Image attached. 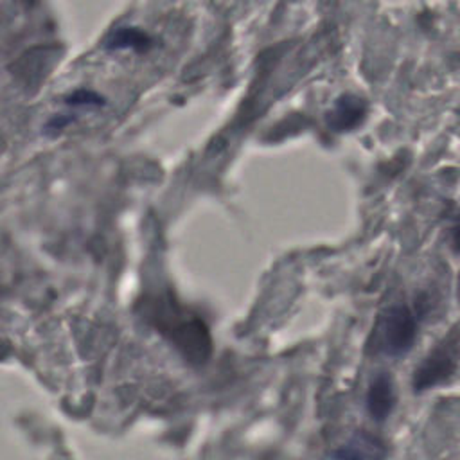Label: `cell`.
I'll return each mask as SVG.
<instances>
[{"instance_id": "3957f363", "label": "cell", "mask_w": 460, "mask_h": 460, "mask_svg": "<svg viewBox=\"0 0 460 460\" xmlns=\"http://www.w3.org/2000/svg\"><path fill=\"white\" fill-rule=\"evenodd\" d=\"M417 314L406 304H392L379 318V347L390 358L404 356L417 338Z\"/></svg>"}, {"instance_id": "5b68a950", "label": "cell", "mask_w": 460, "mask_h": 460, "mask_svg": "<svg viewBox=\"0 0 460 460\" xmlns=\"http://www.w3.org/2000/svg\"><path fill=\"white\" fill-rule=\"evenodd\" d=\"M336 460H383L385 446L374 435L367 431H356L347 442H343L334 453Z\"/></svg>"}, {"instance_id": "277c9868", "label": "cell", "mask_w": 460, "mask_h": 460, "mask_svg": "<svg viewBox=\"0 0 460 460\" xmlns=\"http://www.w3.org/2000/svg\"><path fill=\"white\" fill-rule=\"evenodd\" d=\"M365 406L374 420L383 422L385 419H388L395 406V386L390 372L381 370L372 377L367 390Z\"/></svg>"}, {"instance_id": "8992f818", "label": "cell", "mask_w": 460, "mask_h": 460, "mask_svg": "<svg viewBox=\"0 0 460 460\" xmlns=\"http://www.w3.org/2000/svg\"><path fill=\"white\" fill-rule=\"evenodd\" d=\"M65 102L70 106H90V104H101V97L88 90H75L68 97H65Z\"/></svg>"}, {"instance_id": "6da1fadb", "label": "cell", "mask_w": 460, "mask_h": 460, "mask_svg": "<svg viewBox=\"0 0 460 460\" xmlns=\"http://www.w3.org/2000/svg\"><path fill=\"white\" fill-rule=\"evenodd\" d=\"M144 313L151 325H155L185 359L194 365L208 359L212 350L210 332L198 314L178 305L171 296L149 300L144 305Z\"/></svg>"}, {"instance_id": "7a4b0ae2", "label": "cell", "mask_w": 460, "mask_h": 460, "mask_svg": "<svg viewBox=\"0 0 460 460\" xmlns=\"http://www.w3.org/2000/svg\"><path fill=\"white\" fill-rule=\"evenodd\" d=\"M458 367V331L451 329L419 363L413 372L411 385L415 392H424L433 386L444 385L453 377Z\"/></svg>"}]
</instances>
